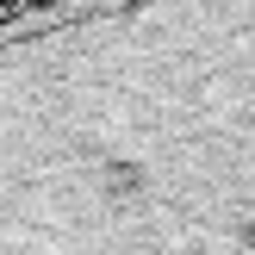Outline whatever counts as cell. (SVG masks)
<instances>
[{
    "label": "cell",
    "mask_w": 255,
    "mask_h": 255,
    "mask_svg": "<svg viewBox=\"0 0 255 255\" xmlns=\"http://www.w3.org/2000/svg\"><path fill=\"white\" fill-rule=\"evenodd\" d=\"M0 255H255V0H100L12 31Z\"/></svg>",
    "instance_id": "cell-1"
}]
</instances>
